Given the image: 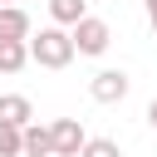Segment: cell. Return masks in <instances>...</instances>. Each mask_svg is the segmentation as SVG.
<instances>
[{"label": "cell", "instance_id": "cell-1", "mask_svg": "<svg viewBox=\"0 0 157 157\" xmlns=\"http://www.w3.org/2000/svg\"><path fill=\"white\" fill-rule=\"evenodd\" d=\"M25 44H29V59L39 69H69V59H74V39H69L64 25H49V29L29 34Z\"/></svg>", "mask_w": 157, "mask_h": 157}, {"label": "cell", "instance_id": "cell-2", "mask_svg": "<svg viewBox=\"0 0 157 157\" xmlns=\"http://www.w3.org/2000/svg\"><path fill=\"white\" fill-rule=\"evenodd\" d=\"M69 39H74V54H88V59H98V54L113 44V29H108V20H98V15H83V20H74V25H69Z\"/></svg>", "mask_w": 157, "mask_h": 157}, {"label": "cell", "instance_id": "cell-3", "mask_svg": "<svg viewBox=\"0 0 157 157\" xmlns=\"http://www.w3.org/2000/svg\"><path fill=\"white\" fill-rule=\"evenodd\" d=\"M128 88H132V78H128L123 69H98V74H93V83H88L93 103H123V98H128Z\"/></svg>", "mask_w": 157, "mask_h": 157}, {"label": "cell", "instance_id": "cell-4", "mask_svg": "<svg viewBox=\"0 0 157 157\" xmlns=\"http://www.w3.org/2000/svg\"><path fill=\"white\" fill-rule=\"evenodd\" d=\"M49 147H54L59 157H78V147H83L78 118H54V123H49Z\"/></svg>", "mask_w": 157, "mask_h": 157}, {"label": "cell", "instance_id": "cell-5", "mask_svg": "<svg viewBox=\"0 0 157 157\" xmlns=\"http://www.w3.org/2000/svg\"><path fill=\"white\" fill-rule=\"evenodd\" d=\"M34 118V103L25 98V93H5L0 98V123H15V128H25Z\"/></svg>", "mask_w": 157, "mask_h": 157}, {"label": "cell", "instance_id": "cell-6", "mask_svg": "<svg viewBox=\"0 0 157 157\" xmlns=\"http://www.w3.org/2000/svg\"><path fill=\"white\" fill-rule=\"evenodd\" d=\"M0 39H29V15L20 5H0Z\"/></svg>", "mask_w": 157, "mask_h": 157}, {"label": "cell", "instance_id": "cell-7", "mask_svg": "<svg viewBox=\"0 0 157 157\" xmlns=\"http://www.w3.org/2000/svg\"><path fill=\"white\" fill-rule=\"evenodd\" d=\"M29 64V44L25 39H0V74H20Z\"/></svg>", "mask_w": 157, "mask_h": 157}, {"label": "cell", "instance_id": "cell-8", "mask_svg": "<svg viewBox=\"0 0 157 157\" xmlns=\"http://www.w3.org/2000/svg\"><path fill=\"white\" fill-rule=\"evenodd\" d=\"M20 142H25V152H29V157H49V152H54V147H49V128H39L34 118L20 128Z\"/></svg>", "mask_w": 157, "mask_h": 157}, {"label": "cell", "instance_id": "cell-9", "mask_svg": "<svg viewBox=\"0 0 157 157\" xmlns=\"http://www.w3.org/2000/svg\"><path fill=\"white\" fill-rule=\"evenodd\" d=\"M49 15H54V25H74V20H83L88 15V0H49Z\"/></svg>", "mask_w": 157, "mask_h": 157}, {"label": "cell", "instance_id": "cell-10", "mask_svg": "<svg viewBox=\"0 0 157 157\" xmlns=\"http://www.w3.org/2000/svg\"><path fill=\"white\" fill-rule=\"evenodd\" d=\"M78 157H123V147H118L113 137H83Z\"/></svg>", "mask_w": 157, "mask_h": 157}, {"label": "cell", "instance_id": "cell-11", "mask_svg": "<svg viewBox=\"0 0 157 157\" xmlns=\"http://www.w3.org/2000/svg\"><path fill=\"white\" fill-rule=\"evenodd\" d=\"M25 142H20V128L15 123H0V157H20Z\"/></svg>", "mask_w": 157, "mask_h": 157}, {"label": "cell", "instance_id": "cell-12", "mask_svg": "<svg viewBox=\"0 0 157 157\" xmlns=\"http://www.w3.org/2000/svg\"><path fill=\"white\" fill-rule=\"evenodd\" d=\"M147 20H152V29H157V0H147Z\"/></svg>", "mask_w": 157, "mask_h": 157}, {"label": "cell", "instance_id": "cell-13", "mask_svg": "<svg viewBox=\"0 0 157 157\" xmlns=\"http://www.w3.org/2000/svg\"><path fill=\"white\" fill-rule=\"evenodd\" d=\"M147 123H152V128H157V98H152V103H147Z\"/></svg>", "mask_w": 157, "mask_h": 157}, {"label": "cell", "instance_id": "cell-14", "mask_svg": "<svg viewBox=\"0 0 157 157\" xmlns=\"http://www.w3.org/2000/svg\"><path fill=\"white\" fill-rule=\"evenodd\" d=\"M0 5H15V0H0Z\"/></svg>", "mask_w": 157, "mask_h": 157}, {"label": "cell", "instance_id": "cell-15", "mask_svg": "<svg viewBox=\"0 0 157 157\" xmlns=\"http://www.w3.org/2000/svg\"><path fill=\"white\" fill-rule=\"evenodd\" d=\"M49 157H59V152H49Z\"/></svg>", "mask_w": 157, "mask_h": 157}]
</instances>
